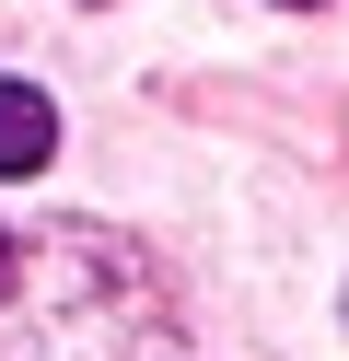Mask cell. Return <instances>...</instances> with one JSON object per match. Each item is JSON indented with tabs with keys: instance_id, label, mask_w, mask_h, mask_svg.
Returning a JSON list of instances; mask_svg holds the SVG:
<instances>
[{
	"instance_id": "1",
	"label": "cell",
	"mask_w": 349,
	"mask_h": 361,
	"mask_svg": "<svg viewBox=\"0 0 349 361\" xmlns=\"http://www.w3.org/2000/svg\"><path fill=\"white\" fill-rule=\"evenodd\" d=\"M0 361H163V314L116 326V291H70L59 314H23Z\"/></svg>"
},
{
	"instance_id": "2",
	"label": "cell",
	"mask_w": 349,
	"mask_h": 361,
	"mask_svg": "<svg viewBox=\"0 0 349 361\" xmlns=\"http://www.w3.org/2000/svg\"><path fill=\"white\" fill-rule=\"evenodd\" d=\"M47 152H59V105L35 82H0V175H35Z\"/></svg>"
},
{
	"instance_id": "3",
	"label": "cell",
	"mask_w": 349,
	"mask_h": 361,
	"mask_svg": "<svg viewBox=\"0 0 349 361\" xmlns=\"http://www.w3.org/2000/svg\"><path fill=\"white\" fill-rule=\"evenodd\" d=\"M12 280H23V233L0 221V303H12Z\"/></svg>"
},
{
	"instance_id": "4",
	"label": "cell",
	"mask_w": 349,
	"mask_h": 361,
	"mask_svg": "<svg viewBox=\"0 0 349 361\" xmlns=\"http://www.w3.org/2000/svg\"><path fill=\"white\" fill-rule=\"evenodd\" d=\"M291 12H302V0H291Z\"/></svg>"
}]
</instances>
